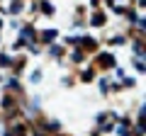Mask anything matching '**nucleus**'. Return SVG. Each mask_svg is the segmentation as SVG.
Instances as JSON below:
<instances>
[{
	"label": "nucleus",
	"mask_w": 146,
	"mask_h": 136,
	"mask_svg": "<svg viewBox=\"0 0 146 136\" xmlns=\"http://www.w3.org/2000/svg\"><path fill=\"white\" fill-rule=\"evenodd\" d=\"M36 10L42 12V15H46V17L54 15V5L49 3V0H39V3H36Z\"/></svg>",
	"instance_id": "obj_8"
},
{
	"label": "nucleus",
	"mask_w": 146,
	"mask_h": 136,
	"mask_svg": "<svg viewBox=\"0 0 146 136\" xmlns=\"http://www.w3.org/2000/svg\"><path fill=\"white\" fill-rule=\"evenodd\" d=\"M42 78H44V73H42V71H32L29 83H42Z\"/></svg>",
	"instance_id": "obj_18"
},
{
	"label": "nucleus",
	"mask_w": 146,
	"mask_h": 136,
	"mask_svg": "<svg viewBox=\"0 0 146 136\" xmlns=\"http://www.w3.org/2000/svg\"><path fill=\"white\" fill-rule=\"evenodd\" d=\"M107 44L110 46H122V44H127V39H124V34H115L112 39H107Z\"/></svg>",
	"instance_id": "obj_13"
},
{
	"label": "nucleus",
	"mask_w": 146,
	"mask_h": 136,
	"mask_svg": "<svg viewBox=\"0 0 146 136\" xmlns=\"http://www.w3.org/2000/svg\"><path fill=\"white\" fill-rule=\"evenodd\" d=\"M95 66H98V68H105V71H110V68H117V58L112 56L110 51H100L98 56H95Z\"/></svg>",
	"instance_id": "obj_2"
},
{
	"label": "nucleus",
	"mask_w": 146,
	"mask_h": 136,
	"mask_svg": "<svg viewBox=\"0 0 146 136\" xmlns=\"http://www.w3.org/2000/svg\"><path fill=\"white\" fill-rule=\"evenodd\" d=\"M22 10H25V0H10V7H7L10 15H20Z\"/></svg>",
	"instance_id": "obj_9"
},
{
	"label": "nucleus",
	"mask_w": 146,
	"mask_h": 136,
	"mask_svg": "<svg viewBox=\"0 0 146 136\" xmlns=\"http://www.w3.org/2000/svg\"><path fill=\"white\" fill-rule=\"evenodd\" d=\"M56 37H58L56 29H44V32H39V37H36V39H39L42 44H54V39H56Z\"/></svg>",
	"instance_id": "obj_4"
},
{
	"label": "nucleus",
	"mask_w": 146,
	"mask_h": 136,
	"mask_svg": "<svg viewBox=\"0 0 146 136\" xmlns=\"http://www.w3.org/2000/svg\"><path fill=\"white\" fill-rule=\"evenodd\" d=\"M131 51H134V58H144V37L131 42Z\"/></svg>",
	"instance_id": "obj_7"
},
{
	"label": "nucleus",
	"mask_w": 146,
	"mask_h": 136,
	"mask_svg": "<svg viewBox=\"0 0 146 136\" xmlns=\"http://www.w3.org/2000/svg\"><path fill=\"white\" fill-rule=\"evenodd\" d=\"M115 121H117V114H112V112H102V114L95 117V131L107 134V131L115 129Z\"/></svg>",
	"instance_id": "obj_1"
},
{
	"label": "nucleus",
	"mask_w": 146,
	"mask_h": 136,
	"mask_svg": "<svg viewBox=\"0 0 146 136\" xmlns=\"http://www.w3.org/2000/svg\"><path fill=\"white\" fill-rule=\"evenodd\" d=\"M98 88H100L102 95H110V92H112V80H110V78H100L98 80Z\"/></svg>",
	"instance_id": "obj_11"
},
{
	"label": "nucleus",
	"mask_w": 146,
	"mask_h": 136,
	"mask_svg": "<svg viewBox=\"0 0 146 136\" xmlns=\"http://www.w3.org/2000/svg\"><path fill=\"white\" fill-rule=\"evenodd\" d=\"M25 66H27V56H20V58H12V71H15V73H22V71H25Z\"/></svg>",
	"instance_id": "obj_10"
},
{
	"label": "nucleus",
	"mask_w": 146,
	"mask_h": 136,
	"mask_svg": "<svg viewBox=\"0 0 146 136\" xmlns=\"http://www.w3.org/2000/svg\"><path fill=\"white\" fill-rule=\"evenodd\" d=\"M83 58H85V51H80V49H73V53H71V61L78 66V63H83Z\"/></svg>",
	"instance_id": "obj_14"
},
{
	"label": "nucleus",
	"mask_w": 146,
	"mask_h": 136,
	"mask_svg": "<svg viewBox=\"0 0 146 136\" xmlns=\"http://www.w3.org/2000/svg\"><path fill=\"white\" fill-rule=\"evenodd\" d=\"M49 56H51V58H61L63 56V46H58V44H49Z\"/></svg>",
	"instance_id": "obj_12"
},
{
	"label": "nucleus",
	"mask_w": 146,
	"mask_h": 136,
	"mask_svg": "<svg viewBox=\"0 0 146 136\" xmlns=\"http://www.w3.org/2000/svg\"><path fill=\"white\" fill-rule=\"evenodd\" d=\"M17 107H20V95H12V92L3 95V100H0V110L3 112H12Z\"/></svg>",
	"instance_id": "obj_3"
},
{
	"label": "nucleus",
	"mask_w": 146,
	"mask_h": 136,
	"mask_svg": "<svg viewBox=\"0 0 146 136\" xmlns=\"http://www.w3.org/2000/svg\"><path fill=\"white\" fill-rule=\"evenodd\" d=\"M93 78H95V71H93V68H85L83 73H80V80H83V83H93Z\"/></svg>",
	"instance_id": "obj_15"
},
{
	"label": "nucleus",
	"mask_w": 146,
	"mask_h": 136,
	"mask_svg": "<svg viewBox=\"0 0 146 136\" xmlns=\"http://www.w3.org/2000/svg\"><path fill=\"white\" fill-rule=\"evenodd\" d=\"M83 24H85L83 20H76V22H73V29H80V27H83Z\"/></svg>",
	"instance_id": "obj_20"
},
{
	"label": "nucleus",
	"mask_w": 146,
	"mask_h": 136,
	"mask_svg": "<svg viewBox=\"0 0 146 136\" xmlns=\"http://www.w3.org/2000/svg\"><path fill=\"white\" fill-rule=\"evenodd\" d=\"M12 66V56L10 53H0V68H10Z\"/></svg>",
	"instance_id": "obj_16"
},
{
	"label": "nucleus",
	"mask_w": 146,
	"mask_h": 136,
	"mask_svg": "<svg viewBox=\"0 0 146 136\" xmlns=\"http://www.w3.org/2000/svg\"><path fill=\"white\" fill-rule=\"evenodd\" d=\"M0 32H3V20H0Z\"/></svg>",
	"instance_id": "obj_21"
},
{
	"label": "nucleus",
	"mask_w": 146,
	"mask_h": 136,
	"mask_svg": "<svg viewBox=\"0 0 146 136\" xmlns=\"http://www.w3.org/2000/svg\"><path fill=\"white\" fill-rule=\"evenodd\" d=\"M5 88H7V92H12V95H22V85H20V80H17L15 75H12V78H7Z\"/></svg>",
	"instance_id": "obj_6"
},
{
	"label": "nucleus",
	"mask_w": 146,
	"mask_h": 136,
	"mask_svg": "<svg viewBox=\"0 0 146 136\" xmlns=\"http://www.w3.org/2000/svg\"><path fill=\"white\" fill-rule=\"evenodd\" d=\"M46 131H61V124L58 121H44V134Z\"/></svg>",
	"instance_id": "obj_17"
},
{
	"label": "nucleus",
	"mask_w": 146,
	"mask_h": 136,
	"mask_svg": "<svg viewBox=\"0 0 146 136\" xmlns=\"http://www.w3.org/2000/svg\"><path fill=\"white\" fill-rule=\"evenodd\" d=\"M90 24H93V27H105V24H107V17H105V12H102V10L93 12V15H90Z\"/></svg>",
	"instance_id": "obj_5"
},
{
	"label": "nucleus",
	"mask_w": 146,
	"mask_h": 136,
	"mask_svg": "<svg viewBox=\"0 0 146 136\" xmlns=\"http://www.w3.org/2000/svg\"><path fill=\"white\" fill-rule=\"evenodd\" d=\"M131 66H134L139 73H144V71H146V68H144V58H134V61H131Z\"/></svg>",
	"instance_id": "obj_19"
}]
</instances>
